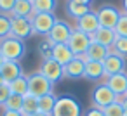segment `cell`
Listing matches in <instances>:
<instances>
[{
	"instance_id": "obj_1",
	"label": "cell",
	"mask_w": 127,
	"mask_h": 116,
	"mask_svg": "<svg viewBox=\"0 0 127 116\" xmlns=\"http://www.w3.org/2000/svg\"><path fill=\"white\" fill-rule=\"evenodd\" d=\"M0 54L4 56L5 61H19L25 57L26 54V49H25V42L9 35L5 38L0 40Z\"/></svg>"
},
{
	"instance_id": "obj_2",
	"label": "cell",
	"mask_w": 127,
	"mask_h": 116,
	"mask_svg": "<svg viewBox=\"0 0 127 116\" xmlns=\"http://www.w3.org/2000/svg\"><path fill=\"white\" fill-rule=\"evenodd\" d=\"M54 92V83L49 81L40 71H35L28 75V94L35 97H42Z\"/></svg>"
},
{
	"instance_id": "obj_3",
	"label": "cell",
	"mask_w": 127,
	"mask_h": 116,
	"mask_svg": "<svg viewBox=\"0 0 127 116\" xmlns=\"http://www.w3.org/2000/svg\"><path fill=\"white\" fill-rule=\"evenodd\" d=\"M32 30H33V35H38V37H47L52 30V26L56 24V16L54 12H35L32 16Z\"/></svg>"
},
{
	"instance_id": "obj_4",
	"label": "cell",
	"mask_w": 127,
	"mask_h": 116,
	"mask_svg": "<svg viewBox=\"0 0 127 116\" xmlns=\"http://www.w3.org/2000/svg\"><path fill=\"white\" fill-rule=\"evenodd\" d=\"M117 100H118V95H117L106 83L96 85V87L92 88V92H91V102H92L94 107L103 109V107H106V106H110V104H113V102H117Z\"/></svg>"
},
{
	"instance_id": "obj_5",
	"label": "cell",
	"mask_w": 127,
	"mask_h": 116,
	"mask_svg": "<svg viewBox=\"0 0 127 116\" xmlns=\"http://www.w3.org/2000/svg\"><path fill=\"white\" fill-rule=\"evenodd\" d=\"M52 116H82L80 104L70 95H59L52 111Z\"/></svg>"
},
{
	"instance_id": "obj_6",
	"label": "cell",
	"mask_w": 127,
	"mask_h": 116,
	"mask_svg": "<svg viewBox=\"0 0 127 116\" xmlns=\"http://www.w3.org/2000/svg\"><path fill=\"white\" fill-rule=\"evenodd\" d=\"M120 14L122 11H118L115 5L111 4H103L101 7H97L96 11V16H97V21H99V26L101 28H115L118 19H120Z\"/></svg>"
},
{
	"instance_id": "obj_7",
	"label": "cell",
	"mask_w": 127,
	"mask_h": 116,
	"mask_svg": "<svg viewBox=\"0 0 127 116\" xmlns=\"http://www.w3.org/2000/svg\"><path fill=\"white\" fill-rule=\"evenodd\" d=\"M71 31H73V28H71L66 21L58 19L56 24L52 26L51 33L45 37V40H49L52 45H56V43H68V38H70Z\"/></svg>"
},
{
	"instance_id": "obj_8",
	"label": "cell",
	"mask_w": 127,
	"mask_h": 116,
	"mask_svg": "<svg viewBox=\"0 0 127 116\" xmlns=\"http://www.w3.org/2000/svg\"><path fill=\"white\" fill-rule=\"evenodd\" d=\"M49 81H52V83H58L61 78H64V75H63V66L58 62V61H54L52 57H47V59H44L42 62H40V69H38Z\"/></svg>"
},
{
	"instance_id": "obj_9",
	"label": "cell",
	"mask_w": 127,
	"mask_h": 116,
	"mask_svg": "<svg viewBox=\"0 0 127 116\" xmlns=\"http://www.w3.org/2000/svg\"><path fill=\"white\" fill-rule=\"evenodd\" d=\"M11 35L25 42L28 37L33 35L32 21L26 19V18H16V16H11Z\"/></svg>"
},
{
	"instance_id": "obj_10",
	"label": "cell",
	"mask_w": 127,
	"mask_h": 116,
	"mask_svg": "<svg viewBox=\"0 0 127 116\" xmlns=\"http://www.w3.org/2000/svg\"><path fill=\"white\" fill-rule=\"evenodd\" d=\"M89 45H91V37L73 28L71 35L68 38V47L71 49V52L75 56H84L85 50L89 49Z\"/></svg>"
},
{
	"instance_id": "obj_11",
	"label": "cell",
	"mask_w": 127,
	"mask_h": 116,
	"mask_svg": "<svg viewBox=\"0 0 127 116\" xmlns=\"http://www.w3.org/2000/svg\"><path fill=\"white\" fill-rule=\"evenodd\" d=\"M99 28H101V26H99L96 11H89L85 16H82V18H78V19L75 21V30H78V31H82V33H85V35H89V37H91L92 33H96Z\"/></svg>"
},
{
	"instance_id": "obj_12",
	"label": "cell",
	"mask_w": 127,
	"mask_h": 116,
	"mask_svg": "<svg viewBox=\"0 0 127 116\" xmlns=\"http://www.w3.org/2000/svg\"><path fill=\"white\" fill-rule=\"evenodd\" d=\"M63 75L68 80H80V78H84V75H85V61L82 57L75 56V59H71L66 66H63Z\"/></svg>"
},
{
	"instance_id": "obj_13",
	"label": "cell",
	"mask_w": 127,
	"mask_h": 116,
	"mask_svg": "<svg viewBox=\"0 0 127 116\" xmlns=\"http://www.w3.org/2000/svg\"><path fill=\"white\" fill-rule=\"evenodd\" d=\"M103 66H104V78L117 75V73H125V59L117 54H111V52L103 61Z\"/></svg>"
},
{
	"instance_id": "obj_14",
	"label": "cell",
	"mask_w": 127,
	"mask_h": 116,
	"mask_svg": "<svg viewBox=\"0 0 127 116\" xmlns=\"http://www.w3.org/2000/svg\"><path fill=\"white\" fill-rule=\"evenodd\" d=\"M110 56V49L97 43V42H91L89 49L85 50L84 56H77V57H82L84 61H97V62H103L106 57Z\"/></svg>"
},
{
	"instance_id": "obj_15",
	"label": "cell",
	"mask_w": 127,
	"mask_h": 116,
	"mask_svg": "<svg viewBox=\"0 0 127 116\" xmlns=\"http://www.w3.org/2000/svg\"><path fill=\"white\" fill-rule=\"evenodd\" d=\"M104 83L118 95V97H124L127 95V73H117V75H111L104 80Z\"/></svg>"
},
{
	"instance_id": "obj_16",
	"label": "cell",
	"mask_w": 127,
	"mask_h": 116,
	"mask_svg": "<svg viewBox=\"0 0 127 116\" xmlns=\"http://www.w3.org/2000/svg\"><path fill=\"white\" fill-rule=\"evenodd\" d=\"M51 57L54 61H58L61 66H66L71 59H75V54L71 52V49L68 47V43H56V45H52Z\"/></svg>"
},
{
	"instance_id": "obj_17",
	"label": "cell",
	"mask_w": 127,
	"mask_h": 116,
	"mask_svg": "<svg viewBox=\"0 0 127 116\" xmlns=\"http://www.w3.org/2000/svg\"><path fill=\"white\" fill-rule=\"evenodd\" d=\"M0 73H2L5 83H11L12 80H16L21 75H25L23 73V66H21L19 61H5L4 66L0 68Z\"/></svg>"
},
{
	"instance_id": "obj_18",
	"label": "cell",
	"mask_w": 127,
	"mask_h": 116,
	"mask_svg": "<svg viewBox=\"0 0 127 116\" xmlns=\"http://www.w3.org/2000/svg\"><path fill=\"white\" fill-rule=\"evenodd\" d=\"M115 40H117V33L111 28H99L96 33L91 35V42H97V43H101V45H104L108 49H111Z\"/></svg>"
},
{
	"instance_id": "obj_19",
	"label": "cell",
	"mask_w": 127,
	"mask_h": 116,
	"mask_svg": "<svg viewBox=\"0 0 127 116\" xmlns=\"http://www.w3.org/2000/svg\"><path fill=\"white\" fill-rule=\"evenodd\" d=\"M84 78L92 80V81L104 78V66H103V62H97V61H85V75H84Z\"/></svg>"
},
{
	"instance_id": "obj_20",
	"label": "cell",
	"mask_w": 127,
	"mask_h": 116,
	"mask_svg": "<svg viewBox=\"0 0 127 116\" xmlns=\"http://www.w3.org/2000/svg\"><path fill=\"white\" fill-rule=\"evenodd\" d=\"M35 14V9H33V4L32 0H18L11 16H16V18H26V19H32V16Z\"/></svg>"
},
{
	"instance_id": "obj_21",
	"label": "cell",
	"mask_w": 127,
	"mask_h": 116,
	"mask_svg": "<svg viewBox=\"0 0 127 116\" xmlns=\"http://www.w3.org/2000/svg\"><path fill=\"white\" fill-rule=\"evenodd\" d=\"M89 11H91V7H89V5H84L82 2H78V0H68V2H66V12H68L75 21H77L78 18L85 16Z\"/></svg>"
},
{
	"instance_id": "obj_22",
	"label": "cell",
	"mask_w": 127,
	"mask_h": 116,
	"mask_svg": "<svg viewBox=\"0 0 127 116\" xmlns=\"http://www.w3.org/2000/svg\"><path fill=\"white\" fill-rule=\"evenodd\" d=\"M56 100H58V95H56L54 92H52V94H47V95L38 97V111L52 116V111H54Z\"/></svg>"
},
{
	"instance_id": "obj_23",
	"label": "cell",
	"mask_w": 127,
	"mask_h": 116,
	"mask_svg": "<svg viewBox=\"0 0 127 116\" xmlns=\"http://www.w3.org/2000/svg\"><path fill=\"white\" fill-rule=\"evenodd\" d=\"M9 87H11V92L12 94H18V95H23L25 97L28 94V76L26 75H21L19 78L12 80L9 83Z\"/></svg>"
},
{
	"instance_id": "obj_24",
	"label": "cell",
	"mask_w": 127,
	"mask_h": 116,
	"mask_svg": "<svg viewBox=\"0 0 127 116\" xmlns=\"http://www.w3.org/2000/svg\"><path fill=\"white\" fill-rule=\"evenodd\" d=\"M21 113H23L25 116H30V114L38 113V97L26 94V95L23 97V111H21Z\"/></svg>"
},
{
	"instance_id": "obj_25",
	"label": "cell",
	"mask_w": 127,
	"mask_h": 116,
	"mask_svg": "<svg viewBox=\"0 0 127 116\" xmlns=\"http://www.w3.org/2000/svg\"><path fill=\"white\" fill-rule=\"evenodd\" d=\"M2 109H5V111H23V95L11 94V97L5 100Z\"/></svg>"
},
{
	"instance_id": "obj_26",
	"label": "cell",
	"mask_w": 127,
	"mask_h": 116,
	"mask_svg": "<svg viewBox=\"0 0 127 116\" xmlns=\"http://www.w3.org/2000/svg\"><path fill=\"white\" fill-rule=\"evenodd\" d=\"M110 52L111 54H117V56H120L124 59H127V37H117V40L111 45Z\"/></svg>"
},
{
	"instance_id": "obj_27",
	"label": "cell",
	"mask_w": 127,
	"mask_h": 116,
	"mask_svg": "<svg viewBox=\"0 0 127 116\" xmlns=\"http://www.w3.org/2000/svg\"><path fill=\"white\" fill-rule=\"evenodd\" d=\"M35 12H54L58 2L56 0H32Z\"/></svg>"
},
{
	"instance_id": "obj_28",
	"label": "cell",
	"mask_w": 127,
	"mask_h": 116,
	"mask_svg": "<svg viewBox=\"0 0 127 116\" xmlns=\"http://www.w3.org/2000/svg\"><path fill=\"white\" fill-rule=\"evenodd\" d=\"M11 35V16L0 12V40Z\"/></svg>"
},
{
	"instance_id": "obj_29",
	"label": "cell",
	"mask_w": 127,
	"mask_h": 116,
	"mask_svg": "<svg viewBox=\"0 0 127 116\" xmlns=\"http://www.w3.org/2000/svg\"><path fill=\"white\" fill-rule=\"evenodd\" d=\"M103 113H104V116H125L124 106L118 100L113 102V104H110V106H106V107H103Z\"/></svg>"
},
{
	"instance_id": "obj_30",
	"label": "cell",
	"mask_w": 127,
	"mask_h": 116,
	"mask_svg": "<svg viewBox=\"0 0 127 116\" xmlns=\"http://www.w3.org/2000/svg\"><path fill=\"white\" fill-rule=\"evenodd\" d=\"M115 30V33H117V37H127V14L122 11V14H120V19H118V23H117V26L113 28Z\"/></svg>"
},
{
	"instance_id": "obj_31",
	"label": "cell",
	"mask_w": 127,
	"mask_h": 116,
	"mask_svg": "<svg viewBox=\"0 0 127 116\" xmlns=\"http://www.w3.org/2000/svg\"><path fill=\"white\" fill-rule=\"evenodd\" d=\"M11 87H9V83H2L0 85V107H2L4 104H5V100L11 97Z\"/></svg>"
},
{
	"instance_id": "obj_32",
	"label": "cell",
	"mask_w": 127,
	"mask_h": 116,
	"mask_svg": "<svg viewBox=\"0 0 127 116\" xmlns=\"http://www.w3.org/2000/svg\"><path fill=\"white\" fill-rule=\"evenodd\" d=\"M16 2H18V0H0V12L11 16V12H12Z\"/></svg>"
},
{
	"instance_id": "obj_33",
	"label": "cell",
	"mask_w": 127,
	"mask_h": 116,
	"mask_svg": "<svg viewBox=\"0 0 127 116\" xmlns=\"http://www.w3.org/2000/svg\"><path fill=\"white\" fill-rule=\"evenodd\" d=\"M84 116H104V113H103V109H99V107H91V109H87L85 111V114Z\"/></svg>"
},
{
	"instance_id": "obj_34",
	"label": "cell",
	"mask_w": 127,
	"mask_h": 116,
	"mask_svg": "<svg viewBox=\"0 0 127 116\" xmlns=\"http://www.w3.org/2000/svg\"><path fill=\"white\" fill-rule=\"evenodd\" d=\"M2 116H25L21 111H5L2 109Z\"/></svg>"
},
{
	"instance_id": "obj_35",
	"label": "cell",
	"mask_w": 127,
	"mask_h": 116,
	"mask_svg": "<svg viewBox=\"0 0 127 116\" xmlns=\"http://www.w3.org/2000/svg\"><path fill=\"white\" fill-rule=\"evenodd\" d=\"M118 102H122V106H124V113H125V116H127V95L118 97Z\"/></svg>"
},
{
	"instance_id": "obj_36",
	"label": "cell",
	"mask_w": 127,
	"mask_h": 116,
	"mask_svg": "<svg viewBox=\"0 0 127 116\" xmlns=\"http://www.w3.org/2000/svg\"><path fill=\"white\" fill-rule=\"evenodd\" d=\"M30 116H51V114H45V113H40V111H38V113H35V114H30Z\"/></svg>"
},
{
	"instance_id": "obj_37",
	"label": "cell",
	"mask_w": 127,
	"mask_h": 116,
	"mask_svg": "<svg viewBox=\"0 0 127 116\" xmlns=\"http://www.w3.org/2000/svg\"><path fill=\"white\" fill-rule=\"evenodd\" d=\"M122 5H124V12L127 14V0H122Z\"/></svg>"
},
{
	"instance_id": "obj_38",
	"label": "cell",
	"mask_w": 127,
	"mask_h": 116,
	"mask_svg": "<svg viewBox=\"0 0 127 116\" xmlns=\"http://www.w3.org/2000/svg\"><path fill=\"white\" fill-rule=\"evenodd\" d=\"M78 2H82L84 5H91V2H92V0H78Z\"/></svg>"
},
{
	"instance_id": "obj_39",
	"label": "cell",
	"mask_w": 127,
	"mask_h": 116,
	"mask_svg": "<svg viewBox=\"0 0 127 116\" xmlns=\"http://www.w3.org/2000/svg\"><path fill=\"white\" fill-rule=\"evenodd\" d=\"M4 62H5V59H4V56H2V54H0V68L4 66Z\"/></svg>"
},
{
	"instance_id": "obj_40",
	"label": "cell",
	"mask_w": 127,
	"mask_h": 116,
	"mask_svg": "<svg viewBox=\"0 0 127 116\" xmlns=\"http://www.w3.org/2000/svg\"><path fill=\"white\" fill-rule=\"evenodd\" d=\"M2 83H5V81H4V76H2V73H0V85H2Z\"/></svg>"
}]
</instances>
